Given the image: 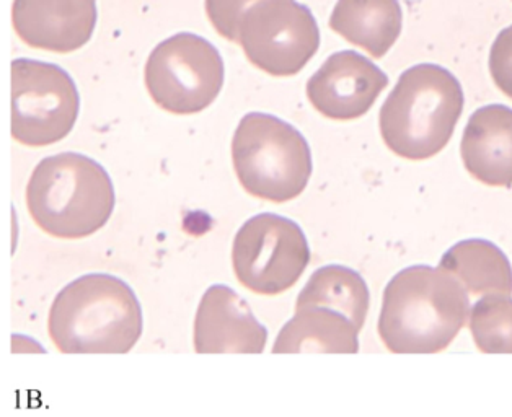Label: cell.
Instances as JSON below:
<instances>
[{
  "instance_id": "277c9868",
  "label": "cell",
  "mask_w": 512,
  "mask_h": 417,
  "mask_svg": "<svg viewBox=\"0 0 512 417\" xmlns=\"http://www.w3.org/2000/svg\"><path fill=\"white\" fill-rule=\"evenodd\" d=\"M115 202L113 181L105 168L76 152L41 160L28 181V212L51 237H90L105 227Z\"/></svg>"
},
{
  "instance_id": "3957f363",
  "label": "cell",
  "mask_w": 512,
  "mask_h": 417,
  "mask_svg": "<svg viewBox=\"0 0 512 417\" xmlns=\"http://www.w3.org/2000/svg\"><path fill=\"white\" fill-rule=\"evenodd\" d=\"M464 103L462 85L447 69L411 67L380 108L382 139L402 159H431L451 141Z\"/></svg>"
},
{
  "instance_id": "30bf717a",
  "label": "cell",
  "mask_w": 512,
  "mask_h": 417,
  "mask_svg": "<svg viewBox=\"0 0 512 417\" xmlns=\"http://www.w3.org/2000/svg\"><path fill=\"white\" fill-rule=\"evenodd\" d=\"M389 77L354 51H340L323 62L307 82V98L320 115L353 121L371 110Z\"/></svg>"
},
{
  "instance_id": "5bb4252c",
  "label": "cell",
  "mask_w": 512,
  "mask_h": 417,
  "mask_svg": "<svg viewBox=\"0 0 512 417\" xmlns=\"http://www.w3.org/2000/svg\"><path fill=\"white\" fill-rule=\"evenodd\" d=\"M398 0H338L330 28L372 58H384L402 33Z\"/></svg>"
},
{
  "instance_id": "9c48e42d",
  "label": "cell",
  "mask_w": 512,
  "mask_h": 417,
  "mask_svg": "<svg viewBox=\"0 0 512 417\" xmlns=\"http://www.w3.org/2000/svg\"><path fill=\"white\" fill-rule=\"evenodd\" d=\"M237 43L260 71L292 77L317 54L320 30L309 7L296 0H260L243 15Z\"/></svg>"
},
{
  "instance_id": "ffe728a7",
  "label": "cell",
  "mask_w": 512,
  "mask_h": 417,
  "mask_svg": "<svg viewBox=\"0 0 512 417\" xmlns=\"http://www.w3.org/2000/svg\"><path fill=\"white\" fill-rule=\"evenodd\" d=\"M490 72L496 87L512 100V25L504 28L491 46Z\"/></svg>"
},
{
  "instance_id": "7c38bea8",
  "label": "cell",
  "mask_w": 512,
  "mask_h": 417,
  "mask_svg": "<svg viewBox=\"0 0 512 417\" xmlns=\"http://www.w3.org/2000/svg\"><path fill=\"white\" fill-rule=\"evenodd\" d=\"M266 341L265 326L235 290L216 284L204 292L195 320L196 352L261 354Z\"/></svg>"
},
{
  "instance_id": "7a4b0ae2",
  "label": "cell",
  "mask_w": 512,
  "mask_h": 417,
  "mask_svg": "<svg viewBox=\"0 0 512 417\" xmlns=\"http://www.w3.org/2000/svg\"><path fill=\"white\" fill-rule=\"evenodd\" d=\"M48 331L62 354H126L141 339V303L120 277L87 274L56 295Z\"/></svg>"
},
{
  "instance_id": "e0dca14e",
  "label": "cell",
  "mask_w": 512,
  "mask_h": 417,
  "mask_svg": "<svg viewBox=\"0 0 512 417\" xmlns=\"http://www.w3.org/2000/svg\"><path fill=\"white\" fill-rule=\"evenodd\" d=\"M369 300L371 295L361 274L345 266L332 264L312 274L297 297L296 308L309 305L333 308L346 315L362 330L369 312Z\"/></svg>"
},
{
  "instance_id": "8992f818",
  "label": "cell",
  "mask_w": 512,
  "mask_h": 417,
  "mask_svg": "<svg viewBox=\"0 0 512 417\" xmlns=\"http://www.w3.org/2000/svg\"><path fill=\"white\" fill-rule=\"evenodd\" d=\"M10 131L18 144L45 147L71 134L80 111L76 84L49 62L15 59L10 66Z\"/></svg>"
},
{
  "instance_id": "6da1fadb",
  "label": "cell",
  "mask_w": 512,
  "mask_h": 417,
  "mask_svg": "<svg viewBox=\"0 0 512 417\" xmlns=\"http://www.w3.org/2000/svg\"><path fill=\"white\" fill-rule=\"evenodd\" d=\"M468 315V292L451 273L411 266L385 287L380 339L393 354H436L454 341Z\"/></svg>"
},
{
  "instance_id": "2e32d148",
  "label": "cell",
  "mask_w": 512,
  "mask_h": 417,
  "mask_svg": "<svg viewBox=\"0 0 512 417\" xmlns=\"http://www.w3.org/2000/svg\"><path fill=\"white\" fill-rule=\"evenodd\" d=\"M439 268L451 273L470 295H512V268L495 243L464 240L442 256Z\"/></svg>"
},
{
  "instance_id": "4fadbf2b",
  "label": "cell",
  "mask_w": 512,
  "mask_h": 417,
  "mask_svg": "<svg viewBox=\"0 0 512 417\" xmlns=\"http://www.w3.org/2000/svg\"><path fill=\"white\" fill-rule=\"evenodd\" d=\"M460 154L467 172L486 186H512V110L483 106L468 119Z\"/></svg>"
},
{
  "instance_id": "ac0fdd59",
  "label": "cell",
  "mask_w": 512,
  "mask_h": 417,
  "mask_svg": "<svg viewBox=\"0 0 512 417\" xmlns=\"http://www.w3.org/2000/svg\"><path fill=\"white\" fill-rule=\"evenodd\" d=\"M470 331L485 354H512V300L485 295L470 312Z\"/></svg>"
},
{
  "instance_id": "d6986e66",
  "label": "cell",
  "mask_w": 512,
  "mask_h": 417,
  "mask_svg": "<svg viewBox=\"0 0 512 417\" xmlns=\"http://www.w3.org/2000/svg\"><path fill=\"white\" fill-rule=\"evenodd\" d=\"M260 0H206V14L212 27L226 40L237 43L243 15Z\"/></svg>"
},
{
  "instance_id": "9a60e30c",
  "label": "cell",
  "mask_w": 512,
  "mask_h": 417,
  "mask_svg": "<svg viewBox=\"0 0 512 417\" xmlns=\"http://www.w3.org/2000/svg\"><path fill=\"white\" fill-rule=\"evenodd\" d=\"M359 328L346 315L333 308H296L273 346L274 354L291 352H333L356 354L359 351Z\"/></svg>"
},
{
  "instance_id": "ba28073f",
  "label": "cell",
  "mask_w": 512,
  "mask_h": 417,
  "mask_svg": "<svg viewBox=\"0 0 512 417\" xmlns=\"http://www.w3.org/2000/svg\"><path fill=\"white\" fill-rule=\"evenodd\" d=\"M310 263V248L301 227L276 214H258L242 225L232 248L235 276L258 295L291 289Z\"/></svg>"
},
{
  "instance_id": "52a82bcc",
  "label": "cell",
  "mask_w": 512,
  "mask_h": 417,
  "mask_svg": "<svg viewBox=\"0 0 512 417\" xmlns=\"http://www.w3.org/2000/svg\"><path fill=\"white\" fill-rule=\"evenodd\" d=\"M224 85V61L208 40L193 33L155 46L146 64V87L155 105L173 115H196L214 103Z\"/></svg>"
},
{
  "instance_id": "5b68a950",
  "label": "cell",
  "mask_w": 512,
  "mask_h": 417,
  "mask_svg": "<svg viewBox=\"0 0 512 417\" xmlns=\"http://www.w3.org/2000/svg\"><path fill=\"white\" fill-rule=\"evenodd\" d=\"M232 162L248 194L278 204L301 196L312 175V152L305 137L266 113L243 116L232 139Z\"/></svg>"
},
{
  "instance_id": "8fae6325",
  "label": "cell",
  "mask_w": 512,
  "mask_h": 417,
  "mask_svg": "<svg viewBox=\"0 0 512 417\" xmlns=\"http://www.w3.org/2000/svg\"><path fill=\"white\" fill-rule=\"evenodd\" d=\"M12 23L31 48L72 53L92 38L97 5L95 0H15Z\"/></svg>"
}]
</instances>
